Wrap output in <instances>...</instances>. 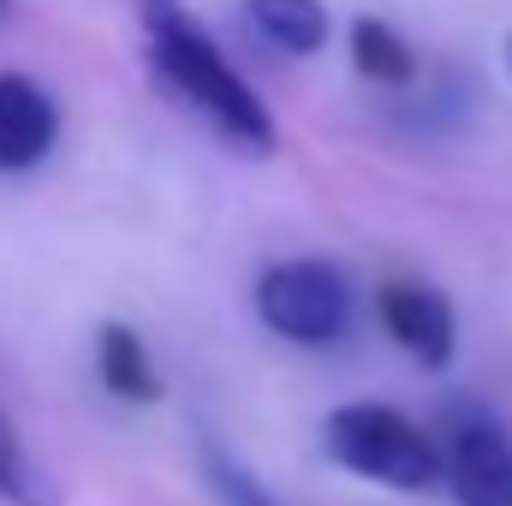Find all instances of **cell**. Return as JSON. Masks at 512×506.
Masks as SVG:
<instances>
[{
    "label": "cell",
    "instance_id": "6da1fadb",
    "mask_svg": "<svg viewBox=\"0 0 512 506\" xmlns=\"http://www.w3.org/2000/svg\"><path fill=\"white\" fill-rule=\"evenodd\" d=\"M137 24H143V48L155 78L197 108L209 126L221 131L233 149L245 155H274L280 149V126L268 114V102L251 90V78L227 60V48L209 36V24L185 6V0H131Z\"/></svg>",
    "mask_w": 512,
    "mask_h": 506
},
{
    "label": "cell",
    "instance_id": "7a4b0ae2",
    "mask_svg": "<svg viewBox=\"0 0 512 506\" xmlns=\"http://www.w3.org/2000/svg\"><path fill=\"white\" fill-rule=\"evenodd\" d=\"M322 447L340 471L364 477V483H382L393 495H423V489H441V441L411 423L399 405L382 399H352L340 411H328L322 423Z\"/></svg>",
    "mask_w": 512,
    "mask_h": 506
},
{
    "label": "cell",
    "instance_id": "3957f363",
    "mask_svg": "<svg viewBox=\"0 0 512 506\" xmlns=\"http://www.w3.org/2000/svg\"><path fill=\"white\" fill-rule=\"evenodd\" d=\"M352 280L322 262V256H286V262H268L262 280H256V316L274 340L286 346H340L352 334Z\"/></svg>",
    "mask_w": 512,
    "mask_h": 506
},
{
    "label": "cell",
    "instance_id": "277c9868",
    "mask_svg": "<svg viewBox=\"0 0 512 506\" xmlns=\"http://www.w3.org/2000/svg\"><path fill=\"white\" fill-rule=\"evenodd\" d=\"M441 483L459 506H512V429L471 411L441 441Z\"/></svg>",
    "mask_w": 512,
    "mask_h": 506
},
{
    "label": "cell",
    "instance_id": "5b68a950",
    "mask_svg": "<svg viewBox=\"0 0 512 506\" xmlns=\"http://www.w3.org/2000/svg\"><path fill=\"white\" fill-rule=\"evenodd\" d=\"M376 316H382L387 340L423 364V370H447L459 358V316H453V298L441 286H423V280H387L376 286Z\"/></svg>",
    "mask_w": 512,
    "mask_h": 506
},
{
    "label": "cell",
    "instance_id": "8992f818",
    "mask_svg": "<svg viewBox=\"0 0 512 506\" xmlns=\"http://www.w3.org/2000/svg\"><path fill=\"white\" fill-rule=\"evenodd\" d=\"M54 143H60V102L24 72H0V173L42 167Z\"/></svg>",
    "mask_w": 512,
    "mask_h": 506
},
{
    "label": "cell",
    "instance_id": "52a82bcc",
    "mask_svg": "<svg viewBox=\"0 0 512 506\" xmlns=\"http://www.w3.org/2000/svg\"><path fill=\"white\" fill-rule=\"evenodd\" d=\"M239 12H245V30L256 42L286 54V60H310L334 36V18L322 0H239Z\"/></svg>",
    "mask_w": 512,
    "mask_h": 506
},
{
    "label": "cell",
    "instance_id": "ba28073f",
    "mask_svg": "<svg viewBox=\"0 0 512 506\" xmlns=\"http://www.w3.org/2000/svg\"><path fill=\"white\" fill-rule=\"evenodd\" d=\"M96 376L126 405H155L161 399V370H155L143 334L126 328V322H102V334H96Z\"/></svg>",
    "mask_w": 512,
    "mask_h": 506
},
{
    "label": "cell",
    "instance_id": "9c48e42d",
    "mask_svg": "<svg viewBox=\"0 0 512 506\" xmlns=\"http://www.w3.org/2000/svg\"><path fill=\"white\" fill-rule=\"evenodd\" d=\"M352 66L370 78V84H382V90H405L411 78H417V48L387 24V18H358L352 24Z\"/></svg>",
    "mask_w": 512,
    "mask_h": 506
},
{
    "label": "cell",
    "instance_id": "30bf717a",
    "mask_svg": "<svg viewBox=\"0 0 512 506\" xmlns=\"http://www.w3.org/2000/svg\"><path fill=\"white\" fill-rule=\"evenodd\" d=\"M0 506H60L54 477L24 447V435H18V423L6 411H0Z\"/></svg>",
    "mask_w": 512,
    "mask_h": 506
},
{
    "label": "cell",
    "instance_id": "8fae6325",
    "mask_svg": "<svg viewBox=\"0 0 512 506\" xmlns=\"http://www.w3.org/2000/svg\"><path fill=\"white\" fill-rule=\"evenodd\" d=\"M0 12H6V0H0Z\"/></svg>",
    "mask_w": 512,
    "mask_h": 506
},
{
    "label": "cell",
    "instance_id": "7c38bea8",
    "mask_svg": "<svg viewBox=\"0 0 512 506\" xmlns=\"http://www.w3.org/2000/svg\"><path fill=\"white\" fill-rule=\"evenodd\" d=\"M507 60H512V48H507Z\"/></svg>",
    "mask_w": 512,
    "mask_h": 506
}]
</instances>
